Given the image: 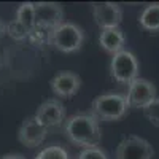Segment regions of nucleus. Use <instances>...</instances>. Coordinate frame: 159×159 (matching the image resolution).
<instances>
[{"instance_id":"9d476101","label":"nucleus","mask_w":159,"mask_h":159,"mask_svg":"<svg viewBox=\"0 0 159 159\" xmlns=\"http://www.w3.org/2000/svg\"><path fill=\"white\" fill-rule=\"evenodd\" d=\"M46 135H48V129L40 124L35 119V116L25 118L18 130V140L27 148L40 147L45 142Z\"/></svg>"},{"instance_id":"412c9836","label":"nucleus","mask_w":159,"mask_h":159,"mask_svg":"<svg viewBox=\"0 0 159 159\" xmlns=\"http://www.w3.org/2000/svg\"><path fill=\"white\" fill-rule=\"evenodd\" d=\"M0 65H2V59H0Z\"/></svg>"},{"instance_id":"f03ea898","label":"nucleus","mask_w":159,"mask_h":159,"mask_svg":"<svg viewBox=\"0 0 159 159\" xmlns=\"http://www.w3.org/2000/svg\"><path fill=\"white\" fill-rule=\"evenodd\" d=\"M129 103L124 94L119 92H105L96 97L91 103V115L97 121H119L129 111Z\"/></svg>"},{"instance_id":"6ab92c4d","label":"nucleus","mask_w":159,"mask_h":159,"mask_svg":"<svg viewBox=\"0 0 159 159\" xmlns=\"http://www.w3.org/2000/svg\"><path fill=\"white\" fill-rule=\"evenodd\" d=\"M0 159H25L22 154H16V153H8L5 156H2Z\"/></svg>"},{"instance_id":"1a4fd4ad","label":"nucleus","mask_w":159,"mask_h":159,"mask_svg":"<svg viewBox=\"0 0 159 159\" xmlns=\"http://www.w3.org/2000/svg\"><path fill=\"white\" fill-rule=\"evenodd\" d=\"M35 119L42 126H45L48 130L52 129V127H57V126L64 124L65 119H67V113H65L64 103L61 100H57V99H48V100H45L37 108Z\"/></svg>"},{"instance_id":"423d86ee","label":"nucleus","mask_w":159,"mask_h":159,"mask_svg":"<svg viewBox=\"0 0 159 159\" xmlns=\"http://www.w3.org/2000/svg\"><path fill=\"white\" fill-rule=\"evenodd\" d=\"M127 103L130 108H142L145 110L151 105L156 97V86L147 78H137L127 86V94H126Z\"/></svg>"},{"instance_id":"6e6552de","label":"nucleus","mask_w":159,"mask_h":159,"mask_svg":"<svg viewBox=\"0 0 159 159\" xmlns=\"http://www.w3.org/2000/svg\"><path fill=\"white\" fill-rule=\"evenodd\" d=\"M91 13L100 30L119 27V24L123 21V8L113 2L91 3Z\"/></svg>"},{"instance_id":"20e7f679","label":"nucleus","mask_w":159,"mask_h":159,"mask_svg":"<svg viewBox=\"0 0 159 159\" xmlns=\"http://www.w3.org/2000/svg\"><path fill=\"white\" fill-rule=\"evenodd\" d=\"M139 61L130 51H119L118 54L111 56L110 73L118 83L130 84L134 80L139 78Z\"/></svg>"},{"instance_id":"4468645a","label":"nucleus","mask_w":159,"mask_h":159,"mask_svg":"<svg viewBox=\"0 0 159 159\" xmlns=\"http://www.w3.org/2000/svg\"><path fill=\"white\" fill-rule=\"evenodd\" d=\"M19 24H22L25 30L29 32V35L35 30V13H34V3L32 2H25L21 3L18 11H16V18Z\"/></svg>"},{"instance_id":"aec40b11","label":"nucleus","mask_w":159,"mask_h":159,"mask_svg":"<svg viewBox=\"0 0 159 159\" xmlns=\"http://www.w3.org/2000/svg\"><path fill=\"white\" fill-rule=\"evenodd\" d=\"M3 35H5V22L0 19V38H2Z\"/></svg>"},{"instance_id":"f3484780","label":"nucleus","mask_w":159,"mask_h":159,"mask_svg":"<svg viewBox=\"0 0 159 159\" xmlns=\"http://www.w3.org/2000/svg\"><path fill=\"white\" fill-rule=\"evenodd\" d=\"M76 159H110V157L105 153V150H102L100 147H94V148L81 150Z\"/></svg>"},{"instance_id":"7ed1b4c3","label":"nucleus","mask_w":159,"mask_h":159,"mask_svg":"<svg viewBox=\"0 0 159 159\" xmlns=\"http://www.w3.org/2000/svg\"><path fill=\"white\" fill-rule=\"evenodd\" d=\"M84 43V32L80 25L73 22H62L54 30L49 32L48 45L61 52H75Z\"/></svg>"},{"instance_id":"2eb2a0df","label":"nucleus","mask_w":159,"mask_h":159,"mask_svg":"<svg viewBox=\"0 0 159 159\" xmlns=\"http://www.w3.org/2000/svg\"><path fill=\"white\" fill-rule=\"evenodd\" d=\"M5 34L8 37H11L16 42H24L25 38H29V32L25 30V27L22 24H19L16 19L10 21L8 24H5Z\"/></svg>"},{"instance_id":"ddd939ff","label":"nucleus","mask_w":159,"mask_h":159,"mask_svg":"<svg viewBox=\"0 0 159 159\" xmlns=\"http://www.w3.org/2000/svg\"><path fill=\"white\" fill-rule=\"evenodd\" d=\"M139 24L148 32L159 30V3H151L145 7L139 16Z\"/></svg>"},{"instance_id":"f8f14e48","label":"nucleus","mask_w":159,"mask_h":159,"mask_svg":"<svg viewBox=\"0 0 159 159\" xmlns=\"http://www.w3.org/2000/svg\"><path fill=\"white\" fill-rule=\"evenodd\" d=\"M99 43L100 48L108 52V54L115 56L119 51L124 49V43H126V37L123 34V30L119 27H113V29H103L100 32L99 37Z\"/></svg>"},{"instance_id":"f257e3e1","label":"nucleus","mask_w":159,"mask_h":159,"mask_svg":"<svg viewBox=\"0 0 159 159\" xmlns=\"http://www.w3.org/2000/svg\"><path fill=\"white\" fill-rule=\"evenodd\" d=\"M64 134L70 143L80 148H94L102 142L99 121L91 113H76L65 119Z\"/></svg>"},{"instance_id":"dca6fc26","label":"nucleus","mask_w":159,"mask_h":159,"mask_svg":"<svg viewBox=\"0 0 159 159\" xmlns=\"http://www.w3.org/2000/svg\"><path fill=\"white\" fill-rule=\"evenodd\" d=\"M34 159H69V153L64 147L59 145H51L40 151Z\"/></svg>"},{"instance_id":"39448f33","label":"nucleus","mask_w":159,"mask_h":159,"mask_svg":"<svg viewBox=\"0 0 159 159\" xmlns=\"http://www.w3.org/2000/svg\"><path fill=\"white\" fill-rule=\"evenodd\" d=\"M34 13H35V30L49 34L59 24L64 22V10L59 3L54 2L34 3Z\"/></svg>"},{"instance_id":"a211bd4d","label":"nucleus","mask_w":159,"mask_h":159,"mask_svg":"<svg viewBox=\"0 0 159 159\" xmlns=\"http://www.w3.org/2000/svg\"><path fill=\"white\" fill-rule=\"evenodd\" d=\"M143 115L153 126L159 127V99H156L151 105H148V107L143 110Z\"/></svg>"},{"instance_id":"9b49d317","label":"nucleus","mask_w":159,"mask_h":159,"mask_svg":"<svg viewBox=\"0 0 159 159\" xmlns=\"http://www.w3.org/2000/svg\"><path fill=\"white\" fill-rule=\"evenodd\" d=\"M81 88V78L72 72H61L51 80V89L62 99H72Z\"/></svg>"},{"instance_id":"0eeeda50","label":"nucleus","mask_w":159,"mask_h":159,"mask_svg":"<svg viewBox=\"0 0 159 159\" xmlns=\"http://www.w3.org/2000/svg\"><path fill=\"white\" fill-rule=\"evenodd\" d=\"M154 150L148 140L137 135H129L116 147L115 159H153Z\"/></svg>"}]
</instances>
